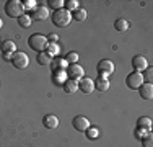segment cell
<instances>
[{"mask_svg":"<svg viewBox=\"0 0 153 147\" xmlns=\"http://www.w3.org/2000/svg\"><path fill=\"white\" fill-rule=\"evenodd\" d=\"M130 26V23L126 20V18H117V20L114 21V28L117 29V31H127Z\"/></svg>","mask_w":153,"mask_h":147,"instance_id":"obj_20","label":"cell"},{"mask_svg":"<svg viewBox=\"0 0 153 147\" xmlns=\"http://www.w3.org/2000/svg\"><path fill=\"white\" fill-rule=\"evenodd\" d=\"M109 87H111V83H109L108 79H96V80H94V90L101 92V93L108 92Z\"/></svg>","mask_w":153,"mask_h":147,"instance_id":"obj_16","label":"cell"},{"mask_svg":"<svg viewBox=\"0 0 153 147\" xmlns=\"http://www.w3.org/2000/svg\"><path fill=\"white\" fill-rule=\"evenodd\" d=\"M51 18H52V23L56 25L57 28H65V26H68L70 21H72V13L67 12L65 8H60V10H56Z\"/></svg>","mask_w":153,"mask_h":147,"instance_id":"obj_1","label":"cell"},{"mask_svg":"<svg viewBox=\"0 0 153 147\" xmlns=\"http://www.w3.org/2000/svg\"><path fill=\"white\" fill-rule=\"evenodd\" d=\"M23 2H20V0H8V2L5 3V13L7 16L10 18H20L21 15H23Z\"/></svg>","mask_w":153,"mask_h":147,"instance_id":"obj_3","label":"cell"},{"mask_svg":"<svg viewBox=\"0 0 153 147\" xmlns=\"http://www.w3.org/2000/svg\"><path fill=\"white\" fill-rule=\"evenodd\" d=\"M96 70L100 74V79H108V77L114 72V62L109 61V59H103V61L98 62Z\"/></svg>","mask_w":153,"mask_h":147,"instance_id":"obj_4","label":"cell"},{"mask_svg":"<svg viewBox=\"0 0 153 147\" xmlns=\"http://www.w3.org/2000/svg\"><path fill=\"white\" fill-rule=\"evenodd\" d=\"M62 87H64L65 93H68V95H75L76 92H78V82L70 80V79H67V82H65Z\"/></svg>","mask_w":153,"mask_h":147,"instance_id":"obj_17","label":"cell"},{"mask_svg":"<svg viewBox=\"0 0 153 147\" xmlns=\"http://www.w3.org/2000/svg\"><path fill=\"white\" fill-rule=\"evenodd\" d=\"M42 124H44V128H47V129H56L59 126V118L56 115H46L42 118Z\"/></svg>","mask_w":153,"mask_h":147,"instance_id":"obj_13","label":"cell"},{"mask_svg":"<svg viewBox=\"0 0 153 147\" xmlns=\"http://www.w3.org/2000/svg\"><path fill=\"white\" fill-rule=\"evenodd\" d=\"M142 144H143V147H153V134L152 132H148V134L142 139Z\"/></svg>","mask_w":153,"mask_h":147,"instance_id":"obj_30","label":"cell"},{"mask_svg":"<svg viewBox=\"0 0 153 147\" xmlns=\"http://www.w3.org/2000/svg\"><path fill=\"white\" fill-rule=\"evenodd\" d=\"M2 26H3V21H2V20H0V29H2Z\"/></svg>","mask_w":153,"mask_h":147,"instance_id":"obj_35","label":"cell"},{"mask_svg":"<svg viewBox=\"0 0 153 147\" xmlns=\"http://www.w3.org/2000/svg\"><path fill=\"white\" fill-rule=\"evenodd\" d=\"M137 128H142V129L150 131V129H152V119H150L148 116H142V118H138V121H137Z\"/></svg>","mask_w":153,"mask_h":147,"instance_id":"obj_21","label":"cell"},{"mask_svg":"<svg viewBox=\"0 0 153 147\" xmlns=\"http://www.w3.org/2000/svg\"><path fill=\"white\" fill-rule=\"evenodd\" d=\"M12 56H13V54H8V52H3V57H5V61H12Z\"/></svg>","mask_w":153,"mask_h":147,"instance_id":"obj_34","label":"cell"},{"mask_svg":"<svg viewBox=\"0 0 153 147\" xmlns=\"http://www.w3.org/2000/svg\"><path fill=\"white\" fill-rule=\"evenodd\" d=\"M78 52H75V51H70V52L65 56V61H67V64H78Z\"/></svg>","mask_w":153,"mask_h":147,"instance_id":"obj_26","label":"cell"},{"mask_svg":"<svg viewBox=\"0 0 153 147\" xmlns=\"http://www.w3.org/2000/svg\"><path fill=\"white\" fill-rule=\"evenodd\" d=\"M36 59H38V62H39L41 65H51V62H52V57H51L49 54L46 52V51H42V52H38Z\"/></svg>","mask_w":153,"mask_h":147,"instance_id":"obj_19","label":"cell"},{"mask_svg":"<svg viewBox=\"0 0 153 147\" xmlns=\"http://www.w3.org/2000/svg\"><path fill=\"white\" fill-rule=\"evenodd\" d=\"M36 7H38V5H36L34 0H25V2H23V10H31V12H33Z\"/></svg>","mask_w":153,"mask_h":147,"instance_id":"obj_31","label":"cell"},{"mask_svg":"<svg viewBox=\"0 0 153 147\" xmlns=\"http://www.w3.org/2000/svg\"><path fill=\"white\" fill-rule=\"evenodd\" d=\"M47 3H49V7L54 10V12H56V10H60V8H64V7H65V2H64V0H49Z\"/></svg>","mask_w":153,"mask_h":147,"instance_id":"obj_27","label":"cell"},{"mask_svg":"<svg viewBox=\"0 0 153 147\" xmlns=\"http://www.w3.org/2000/svg\"><path fill=\"white\" fill-rule=\"evenodd\" d=\"M65 72H67L68 79L75 80V82H78L80 79L85 77V69H83L80 64H68V67L65 69Z\"/></svg>","mask_w":153,"mask_h":147,"instance_id":"obj_6","label":"cell"},{"mask_svg":"<svg viewBox=\"0 0 153 147\" xmlns=\"http://www.w3.org/2000/svg\"><path fill=\"white\" fill-rule=\"evenodd\" d=\"M142 77H143V82L152 83V80H153V70H152V67H147V69H145L143 74H142Z\"/></svg>","mask_w":153,"mask_h":147,"instance_id":"obj_29","label":"cell"},{"mask_svg":"<svg viewBox=\"0 0 153 147\" xmlns=\"http://www.w3.org/2000/svg\"><path fill=\"white\" fill-rule=\"evenodd\" d=\"M126 83H127V87H129L130 90H138L140 85L143 83V77H142L140 72H132V74L127 75Z\"/></svg>","mask_w":153,"mask_h":147,"instance_id":"obj_7","label":"cell"},{"mask_svg":"<svg viewBox=\"0 0 153 147\" xmlns=\"http://www.w3.org/2000/svg\"><path fill=\"white\" fill-rule=\"evenodd\" d=\"M47 41H51V43H57V41H59V36H57V34H52V33H51V34L47 36Z\"/></svg>","mask_w":153,"mask_h":147,"instance_id":"obj_33","label":"cell"},{"mask_svg":"<svg viewBox=\"0 0 153 147\" xmlns=\"http://www.w3.org/2000/svg\"><path fill=\"white\" fill-rule=\"evenodd\" d=\"M148 132H150V131H147V129H142V128H137V129H135V137L138 139V141H142V139H143L145 136L148 134Z\"/></svg>","mask_w":153,"mask_h":147,"instance_id":"obj_32","label":"cell"},{"mask_svg":"<svg viewBox=\"0 0 153 147\" xmlns=\"http://www.w3.org/2000/svg\"><path fill=\"white\" fill-rule=\"evenodd\" d=\"M31 23H33V20H31V16L28 13H23L20 18H18V25H20L21 28H30Z\"/></svg>","mask_w":153,"mask_h":147,"instance_id":"obj_23","label":"cell"},{"mask_svg":"<svg viewBox=\"0 0 153 147\" xmlns=\"http://www.w3.org/2000/svg\"><path fill=\"white\" fill-rule=\"evenodd\" d=\"M59 51H60V47H59V44H57V43H47L46 52L49 54L51 57H52V56H57V54H59Z\"/></svg>","mask_w":153,"mask_h":147,"instance_id":"obj_24","label":"cell"},{"mask_svg":"<svg viewBox=\"0 0 153 147\" xmlns=\"http://www.w3.org/2000/svg\"><path fill=\"white\" fill-rule=\"evenodd\" d=\"M51 65H52V72L54 70H65V69L68 67L65 57H54L52 62H51Z\"/></svg>","mask_w":153,"mask_h":147,"instance_id":"obj_15","label":"cell"},{"mask_svg":"<svg viewBox=\"0 0 153 147\" xmlns=\"http://www.w3.org/2000/svg\"><path fill=\"white\" fill-rule=\"evenodd\" d=\"M31 20H38V21H44L47 20V18L51 16V13H49V8L44 5H39V7H36L34 10L31 12Z\"/></svg>","mask_w":153,"mask_h":147,"instance_id":"obj_8","label":"cell"},{"mask_svg":"<svg viewBox=\"0 0 153 147\" xmlns=\"http://www.w3.org/2000/svg\"><path fill=\"white\" fill-rule=\"evenodd\" d=\"M10 62L13 64V67H15V69L23 70V69H26L28 65H30V57H28V54L21 52V51H16V52L12 56V61H10Z\"/></svg>","mask_w":153,"mask_h":147,"instance_id":"obj_5","label":"cell"},{"mask_svg":"<svg viewBox=\"0 0 153 147\" xmlns=\"http://www.w3.org/2000/svg\"><path fill=\"white\" fill-rule=\"evenodd\" d=\"M138 93H140V97L143 98V100H152V97H153V85H152V83L143 82L140 85V88H138Z\"/></svg>","mask_w":153,"mask_h":147,"instance_id":"obj_12","label":"cell"},{"mask_svg":"<svg viewBox=\"0 0 153 147\" xmlns=\"http://www.w3.org/2000/svg\"><path fill=\"white\" fill-rule=\"evenodd\" d=\"M67 79H68V77H67V72H65V70H54L52 72V82L56 83V85L62 87L65 82H67Z\"/></svg>","mask_w":153,"mask_h":147,"instance_id":"obj_14","label":"cell"},{"mask_svg":"<svg viewBox=\"0 0 153 147\" xmlns=\"http://www.w3.org/2000/svg\"><path fill=\"white\" fill-rule=\"evenodd\" d=\"M0 47H2V52H8V54H15L16 52V44L13 43L12 39L0 43Z\"/></svg>","mask_w":153,"mask_h":147,"instance_id":"obj_18","label":"cell"},{"mask_svg":"<svg viewBox=\"0 0 153 147\" xmlns=\"http://www.w3.org/2000/svg\"><path fill=\"white\" fill-rule=\"evenodd\" d=\"M72 20H76V21H85L86 20V10L85 8H76L75 12H72Z\"/></svg>","mask_w":153,"mask_h":147,"instance_id":"obj_22","label":"cell"},{"mask_svg":"<svg viewBox=\"0 0 153 147\" xmlns=\"http://www.w3.org/2000/svg\"><path fill=\"white\" fill-rule=\"evenodd\" d=\"M85 132H86V137H88L90 141H96V139L100 137V129L94 128V126H90Z\"/></svg>","mask_w":153,"mask_h":147,"instance_id":"obj_25","label":"cell"},{"mask_svg":"<svg viewBox=\"0 0 153 147\" xmlns=\"http://www.w3.org/2000/svg\"><path fill=\"white\" fill-rule=\"evenodd\" d=\"M72 124H74V128L78 132H85L86 129H88L91 124H90V119L86 116H82V115H78V116H75L74 118V121H72Z\"/></svg>","mask_w":153,"mask_h":147,"instance_id":"obj_9","label":"cell"},{"mask_svg":"<svg viewBox=\"0 0 153 147\" xmlns=\"http://www.w3.org/2000/svg\"><path fill=\"white\" fill-rule=\"evenodd\" d=\"M47 36L44 34H39V33H34V34H31L30 38H28V44H30V47L33 51H36V52H42V51H46V46H47Z\"/></svg>","mask_w":153,"mask_h":147,"instance_id":"obj_2","label":"cell"},{"mask_svg":"<svg viewBox=\"0 0 153 147\" xmlns=\"http://www.w3.org/2000/svg\"><path fill=\"white\" fill-rule=\"evenodd\" d=\"M78 90L82 92V93H85V95L93 93V90H94V80L88 79V77H83V79H80V80H78Z\"/></svg>","mask_w":153,"mask_h":147,"instance_id":"obj_10","label":"cell"},{"mask_svg":"<svg viewBox=\"0 0 153 147\" xmlns=\"http://www.w3.org/2000/svg\"><path fill=\"white\" fill-rule=\"evenodd\" d=\"M65 10H67V12H75L76 8H80V5H78V2H76V0H67V2H65V7H64Z\"/></svg>","mask_w":153,"mask_h":147,"instance_id":"obj_28","label":"cell"},{"mask_svg":"<svg viewBox=\"0 0 153 147\" xmlns=\"http://www.w3.org/2000/svg\"><path fill=\"white\" fill-rule=\"evenodd\" d=\"M132 67H134V72H143L145 69L148 67V61L145 56H134L132 57Z\"/></svg>","mask_w":153,"mask_h":147,"instance_id":"obj_11","label":"cell"}]
</instances>
